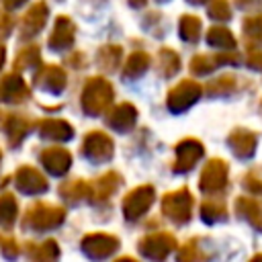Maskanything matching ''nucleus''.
<instances>
[{
	"instance_id": "obj_1",
	"label": "nucleus",
	"mask_w": 262,
	"mask_h": 262,
	"mask_svg": "<svg viewBox=\"0 0 262 262\" xmlns=\"http://www.w3.org/2000/svg\"><path fill=\"white\" fill-rule=\"evenodd\" d=\"M113 102V86L108 80L94 76L86 82L82 92V106L88 115H100Z\"/></svg>"
},
{
	"instance_id": "obj_2",
	"label": "nucleus",
	"mask_w": 262,
	"mask_h": 262,
	"mask_svg": "<svg viewBox=\"0 0 262 262\" xmlns=\"http://www.w3.org/2000/svg\"><path fill=\"white\" fill-rule=\"evenodd\" d=\"M162 213L174 223H186L192 215V194L188 188H178L162 196Z\"/></svg>"
},
{
	"instance_id": "obj_3",
	"label": "nucleus",
	"mask_w": 262,
	"mask_h": 262,
	"mask_svg": "<svg viewBox=\"0 0 262 262\" xmlns=\"http://www.w3.org/2000/svg\"><path fill=\"white\" fill-rule=\"evenodd\" d=\"M154 199H156V190L149 184L137 186L131 192H127L125 199H123V215H125V219L137 221L141 215H145L149 211Z\"/></svg>"
},
{
	"instance_id": "obj_4",
	"label": "nucleus",
	"mask_w": 262,
	"mask_h": 262,
	"mask_svg": "<svg viewBox=\"0 0 262 262\" xmlns=\"http://www.w3.org/2000/svg\"><path fill=\"white\" fill-rule=\"evenodd\" d=\"M174 248H176V239H174L172 233H166V231L145 235V237H141L139 244H137V250H139L145 258H149V260H154V262L166 260V256H168Z\"/></svg>"
},
{
	"instance_id": "obj_5",
	"label": "nucleus",
	"mask_w": 262,
	"mask_h": 262,
	"mask_svg": "<svg viewBox=\"0 0 262 262\" xmlns=\"http://www.w3.org/2000/svg\"><path fill=\"white\" fill-rule=\"evenodd\" d=\"M201 86L194 82V80H180L170 92H168V98H166V104L172 113H182L186 111L188 106H192L199 96H201Z\"/></svg>"
},
{
	"instance_id": "obj_6",
	"label": "nucleus",
	"mask_w": 262,
	"mask_h": 262,
	"mask_svg": "<svg viewBox=\"0 0 262 262\" xmlns=\"http://www.w3.org/2000/svg\"><path fill=\"white\" fill-rule=\"evenodd\" d=\"M227 164L219 158H213L205 164L201 178H199V188L203 192H221L227 186Z\"/></svg>"
},
{
	"instance_id": "obj_7",
	"label": "nucleus",
	"mask_w": 262,
	"mask_h": 262,
	"mask_svg": "<svg viewBox=\"0 0 262 262\" xmlns=\"http://www.w3.org/2000/svg\"><path fill=\"white\" fill-rule=\"evenodd\" d=\"M82 151H84V156L90 162H98L100 164V162H108L113 158L115 143H113V139L106 133H102V131H90L84 137Z\"/></svg>"
},
{
	"instance_id": "obj_8",
	"label": "nucleus",
	"mask_w": 262,
	"mask_h": 262,
	"mask_svg": "<svg viewBox=\"0 0 262 262\" xmlns=\"http://www.w3.org/2000/svg\"><path fill=\"white\" fill-rule=\"evenodd\" d=\"M82 252L92 258V260H102L108 258L119 250V237L108 235V233H90L82 239Z\"/></svg>"
},
{
	"instance_id": "obj_9",
	"label": "nucleus",
	"mask_w": 262,
	"mask_h": 262,
	"mask_svg": "<svg viewBox=\"0 0 262 262\" xmlns=\"http://www.w3.org/2000/svg\"><path fill=\"white\" fill-rule=\"evenodd\" d=\"M63 217H66V211L61 207H53L47 203H37L27 213V221L35 229H53L63 221Z\"/></svg>"
},
{
	"instance_id": "obj_10",
	"label": "nucleus",
	"mask_w": 262,
	"mask_h": 262,
	"mask_svg": "<svg viewBox=\"0 0 262 262\" xmlns=\"http://www.w3.org/2000/svg\"><path fill=\"white\" fill-rule=\"evenodd\" d=\"M205 154V147L201 141L196 139H184L176 145V162H174V172L178 174H184V172H190L194 168V164L203 158Z\"/></svg>"
},
{
	"instance_id": "obj_11",
	"label": "nucleus",
	"mask_w": 262,
	"mask_h": 262,
	"mask_svg": "<svg viewBox=\"0 0 262 262\" xmlns=\"http://www.w3.org/2000/svg\"><path fill=\"white\" fill-rule=\"evenodd\" d=\"M225 63H239V55H235V53L194 55L190 59V72L196 76H205V74H211L213 70H217L219 66H225Z\"/></svg>"
},
{
	"instance_id": "obj_12",
	"label": "nucleus",
	"mask_w": 262,
	"mask_h": 262,
	"mask_svg": "<svg viewBox=\"0 0 262 262\" xmlns=\"http://www.w3.org/2000/svg\"><path fill=\"white\" fill-rule=\"evenodd\" d=\"M227 145L231 147V151L237 158H252L254 151H256L258 139H256V133L250 131V129H233L229 133Z\"/></svg>"
},
{
	"instance_id": "obj_13",
	"label": "nucleus",
	"mask_w": 262,
	"mask_h": 262,
	"mask_svg": "<svg viewBox=\"0 0 262 262\" xmlns=\"http://www.w3.org/2000/svg\"><path fill=\"white\" fill-rule=\"evenodd\" d=\"M135 121H137V111L129 102H121V104L113 106L106 117V123L119 133H127L135 125Z\"/></svg>"
},
{
	"instance_id": "obj_14",
	"label": "nucleus",
	"mask_w": 262,
	"mask_h": 262,
	"mask_svg": "<svg viewBox=\"0 0 262 262\" xmlns=\"http://www.w3.org/2000/svg\"><path fill=\"white\" fill-rule=\"evenodd\" d=\"M41 162H43L47 172H51V174H66L70 164H72V158H70V154L66 149L51 147V149H45L41 154Z\"/></svg>"
},
{
	"instance_id": "obj_15",
	"label": "nucleus",
	"mask_w": 262,
	"mask_h": 262,
	"mask_svg": "<svg viewBox=\"0 0 262 262\" xmlns=\"http://www.w3.org/2000/svg\"><path fill=\"white\" fill-rule=\"evenodd\" d=\"M72 41H74V25H72V20L68 16H59L55 20V29H53V33L49 37V47L59 51V49L70 47Z\"/></svg>"
},
{
	"instance_id": "obj_16",
	"label": "nucleus",
	"mask_w": 262,
	"mask_h": 262,
	"mask_svg": "<svg viewBox=\"0 0 262 262\" xmlns=\"http://www.w3.org/2000/svg\"><path fill=\"white\" fill-rule=\"evenodd\" d=\"M235 211L252 227L262 229V207L254 199H250V196H237L235 199Z\"/></svg>"
},
{
	"instance_id": "obj_17",
	"label": "nucleus",
	"mask_w": 262,
	"mask_h": 262,
	"mask_svg": "<svg viewBox=\"0 0 262 262\" xmlns=\"http://www.w3.org/2000/svg\"><path fill=\"white\" fill-rule=\"evenodd\" d=\"M16 184L23 192H43L47 188V180L41 172L33 168H20L16 174Z\"/></svg>"
},
{
	"instance_id": "obj_18",
	"label": "nucleus",
	"mask_w": 262,
	"mask_h": 262,
	"mask_svg": "<svg viewBox=\"0 0 262 262\" xmlns=\"http://www.w3.org/2000/svg\"><path fill=\"white\" fill-rule=\"evenodd\" d=\"M37 84L49 92H61L66 86V74L57 66H45L37 76Z\"/></svg>"
},
{
	"instance_id": "obj_19",
	"label": "nucleus",
	"mask_w": 262,
	"mask_h": 262,
	"mask_svg": "<svg viewBox=\"0 0 262 262\" xmlns=\"http://www.w3.org/2000/svg\"><path fill=\"white\" fill-rule=\"evenodd\" d=\"M121 182H123V178H121L117 172H106L104 176H100V178L94 182V186L90 188V196H92L94 201H104V199H108V196L119 188Z\"/></svg>"
},
{
	"instance_id": "obj_20",
	"label": "nucleus",
	"mask_w": 262,
	"mask_h": 262,
	"mask_svg": "<svg viewBox=\"0 0 262 262\" xmlns=\"http://www.w3.org/2000/svg\"><path fill=\"white\" fill-rule=\"evenodd\" d=\"M39 133L51 141H68V139H72L74 129L66 121H43L39 127Z\"/></svg>"
},
{
	"instance_id": "obj_21",
	"label": "nucleus",
	"mask_w": 262,
	"mask_h": 262,
	"mask_svg": "<svg viewBox=\"0 0 262 262\" xmlns=\"http://www.w3.org/2000/svg\"><path fill=\"white\" fill-rule=\"evenodd\" d=\"M45 18H47V6L43 2H37L27 14H25V20H23V31L27 35H35L43 29L45 25Z\"/></svg>"
},
{
	"instance_id": "obj_22",
	"label": "nucleus",
	"mask_w": 262,
	"mask_h": 262,
	"mask_svg": "<svg viewBox=\"0 0 262 262\" xmlns=\"http://www.w3.org/2000/svg\"><path fill=\"white\" fill-rule=\"evenodd\" d=\"M244 39L250 49L262 47V14L248 16L244 20Z\"/></svg>"
},
{
	"instance_id": "obj_23",
	"label": "nucleus",
	"mask_w": 262,
	"mask_h": 262,
	"mask_svg": "<svg viewBox=\"0 0 262 262\" xmlns=\"http://www.w3.org/2000/svg\"><path fill=\"white\" fill-rule=\"evenodd\" d=\"M178 35L186 43L199 41V35H201V18L194 16V14H182L180 16V23H178Z\"/></svg>"
},
{
	"instance_id": "obj_24",
	"label": "nucleus",
	"mask_w": 262,
	"mask_h": 262,
	"mask_svg": "<svg viewBox=\"0 0 262 262\" xmlns=\"http://www.w3.org/2000/svg\"><path fill=\"white\" fill-rule=\"evenodd\" d=\"M207 41H209V45H213V47H221V49H233V47H235L233 33H231L227 27H221V25H215V27L209 29V33H207Z\"/></svg>"
},
{
	"instance_id": "obj_25",
	"label": "nucleus",
	"mask_w": 262,
	"mask_h": 262,
	"mask_svg": "<svg viewBox=\"0 0 262 262\" xmlns=\"http://www.w3.org/2000/svg\"><path fill=\"white\" fill-rule=\"evenodd\" d=\"M147 66H149V55L145 51H135L127 57L123 74H125V78H139L147 70Z\"/></svg>"
},
{
	"instance_id": "obj_26",
	"label": "nucleus",
	"mask_w": 262,
	"mask_h": 262,
	"mask_svg": "<svg viewBox=\"0 0 262 262\" xmlns=\"http://www.w3.org/2000/svg\"><path fill=\"white\" fill-rule=\"evenodd\" d=\"M158 68H160V74L162 76H174L180 70V57H178V53L174 49H170V47L160 49V53H158Z\"/></svg>"
},
{
	"instance_id": "obj_27",
	"label": "nucleus",
	"mask_w": 262,
	"mask_h": 262,
	"mask_svg": "<svg viewBox=\"0 0 262 262\" xmlns=\"http://www.w3.org/2000/svg\"><path fill=\"white\" fill-rule=\"evenodd\" d=\"M201 219L205 223H217V221H223L227 217V209L221 201H205L201 205Z\"/></svg>"
},
{
	"instance_id": "obj_28",
	"label": "nucleus",
	"mask_w": 262,
	"mask_h": 262,
	"mask_svg": "<svg viewBox=\"0 0 262 262\" xmlns=\"http://www.w3.org/2000/svg\"><path fill=\"white\" fill-rule=\"evenodd\" d=\"M121 55H123V49L119 45H104L100 51H98V66L104 70V72H111L119 66L121 61Z\"/></svg>"
},
{
	"instance_id": "obj_29",
	"label": "nucleus",
	"mask_w": 262,
	"mask_h": 262,
	"mask_svg": "<svg viewBox=\"0 0 262 262\" xmlns=\"http://www.w3.org/2000/svg\"><path fill=\"white\" fill-rule=\"evenodd\" d=\"M61 196L70 203H78L82 199H88L90 196V184H86L84 180H74L70 184H63L61 186Z\"/></svg>"
},
{
	"instance_id": "obj_30",
	"label": "nucleus",
	"mask_w": 262,
	"mask_h": 262,
	"mask_svg": "<svg viewBox=\"0 0 262 262\" xmlns=\"http://www.w3.org/2000/svg\"><path fill=\"white\" fill-rule=\"evenodd\" d=\"M233 88H235V76L223 74V76H219L207 84V94L209 96H223V94H229Z\"/></svg>"
},
{
	"instance_id": "obj_31",
	"label": "nucleus",
	"mask_w": 262,
	"mask_h": 262,
	"mask_svg": "<svg viewBox=\"0 0 262 262\" xmlns=\"http://www.w3.org/2000/svg\"><path fill=\"white\" fill-rule=\"evenodd\" d=\"M4 86H6V100L16 102V100H23L27 96V86L18 76H8Z\"/></svg>"
},
{
	"instance_id": "obj_32",
	"label": "nucleus",
	"mask_w": 262,
	"mask_h": 262,
	"mask_svg": "<svg viewBox=\"0 0 262 262\" xmlns=\"http://www.w3.org/2000/svg\"><path fill=\"white\" fill-rule=\"evenodd\" d=\"M57 254H59V250H57L55 242L47 239V242H43L41 246H35L31 256H33L37 262H55V260H57Z\"/></svg>"
},
{
	"instance_id": "obj_33",
	"label": "nucleus",
	"mask_w": 262,
	"mask_h": 262,
	"mask_svg": "<svg viewBox=\"0 0 262 262\" xmlns=\"http://www.w3.org/2000/svg\"><path fill=\"white\" fill-rule=\"evenodd\" d=\"M207 12L213 20H229L231 18V8H229L227 0H211Z\"/></svg>"
},
{
	"instance_id": "obj_34",
	"label": "nucleus",
	"mask_w": 262,
	"mask_h": 262,
	"mask_svg": "<svg viewBox=\"0 0 262 262\" xmlns=\"http://www.w3.org/2000/svg\"><path fill=\"white\" fill-rule=\"evenodd\" d=\"M178 262H201V250L196 239H188L180 250H178Z\"/></svg>"
},
{
	"instance_id": "obj_35",
	"label": "nucleus",
	"mask_w": 262,
	"mask_h": 262,
	"mask_svg": "<svg viewBox=\"0 0 262 262\" xmlns=\"http://www.w3.org/2000/svg\"><path fill=\"white\" fill-rule=\"evenodd\" d=\"M16 215V205L12 196H2L0 199V223H10Z\"/></svg>"
},
{
	"instance_id": "obj_36",
	"label": "nucleus",
	"mask_w": 262,
	"mask_h": 262,
	"mask_svg": "<svg viewBox=\"0 0 262 262\" xmlns=\"http://www.w3.org/2000/svg\"><path fill=\"white\" fill-rule=\"evenodd\" d=\"M244 186L248 190H252V192H262V178H258L254 174V170H252L248 176H244Z\"/></svg>"
},
{
	"instance_id": "obj_37",
	"label": "nucleus",
	"mask_w": 262,
	"mask_h": 262,
	"mask_svg": "<svg viewBox=\"0 0 262 262\" xmlns=\"http://www.w3.org/2000/svg\"><path fill=\"white\" fill-rule=\"evenodd\" d=\"M248 63L252 68H256V70H262V55L260 53H250L248 55Z\"/></svg>"
},
{
	"instance_id": "obj_38",
	"label": "nucleus",
	"mask_w": 262,
	"mask_h": 262,
	"mask_svg": "<svg viewBox=\"0 0 262 262\" xmlns=\"http://www.w3.org/2000/svg\"><path fill=\"white\" fill-rule=\"evenodd\" d=\"M145 2H147V0H129V4H131V6H135V8L145 6Z\"/></svg>"
},
{
	"instance_id": "obj_39",
	"label": "nucleus",
	"mask_w": 262,
	"mask_h": 262,
	"mask_svg": "<svg viewBox=\"0 0 262 262\" xmlns=\"http://www.w3.org/2000/svg\"><path fill=\"white\" fill-rule=\"evenodd\" d=\"M20 2H25V0H6V6H10V8H12V6H18Z\"/></svg>"
},
{
	"instance_id": "obj_40",
	"label": "nucleus",
	"mask_w": 262,
	"mask_h": 262,
	"mask_svg": "<svg viewBox=\"0 0 262 262\" xmlns=\"http://www.w3.org/2000/svg\"><path fill=\"white\" fill-rule=\"evenodd\" d=\"M254 2H258V0H237L239 6H250V4H254Z\"/></svg>"
},
{
	"instance_id": "obj_41",
	"label": "nucleus",
	"mask_w": 262,
	"mask_h": 262,
	"mask_svg": "<svg viewBox=\"0 0 262 262\" xmlns=\"http://www.w3.org/2000/svg\"><path fill=\"white\" fill-rule=\"evenodd\" d=\"M115 262H137V260H133V258H129V256H123V258H117Z\"/></svg>"
},
{
	"instance_id": "obj_42",
	"label": "nucleus",
	"mask_w": 262,
	"mask_h": 262,
	"mask_svg": "<svg viewBox=\"0 0 262 262\" xmlns=\"http://www.w3.org/2000/svg\"><path fill=\"white\" fill-rule=\"evenodd\" d=\"M250 262H262V254H256V256H254Z\"/></svg>"
},
{
	"instance_id": "obj_43",
	"label": "nucleus",
	"mask_w": 262,
	"mask_h": 262,
	"mask_svg": "<svg viewBox=\"0 0 262 262\" xmlns=\"http://www.w3.org/2000/svg\"><path fill=\"white\" fill-rule=\"evenodd\" d=\"M188 2H192V4H201V2H207V0H188Z\"/></svg>"
},
{
	"instance_id": "obj_44",
	"label": "nucleus",
	"mask_w": 262,
	"mask_h": 262,
	"mask_svg": "<svg viewBox=\"0 0 262 262\" xmlns=\"http://www.w3.org/2000/svg\"><path fill=\"white\" fill-rule=\"evenodd\" d=\"M158 2H166V0H158Z\"/></svg>"
}]
</instances>
